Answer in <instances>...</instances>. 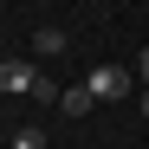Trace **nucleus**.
Wrapping results in <instances>:
<instances>
[{
	"label": "nucleus",
	"mask_w": 149,
	"mask_h": 149,
	"mask_svg": "<svg viewBox=\"0 0 149 149\" xmlns=\"http://www.w3.org/2000/svg\"><path fill=\"white\" fill-rule=\"evenodd\" d=\"M143 117H149V91H143Z\"/></svg>",
	"instance_id": "nucleus-7"
},
{
	"label": "nucleus",
	"mask_w": 149,
	"mask_h": 149,
	"mask_svg": "<svg viewBox=\"0 0 149 149\" xmlns=\"http://www.w3.org/2000/svg\"><path fill=\"white\" fill-rule=\"evenodd\" d=\"M84 84H91V97H130V84H136V78H130L123 65H97Z\"/></svg>",
	"instance_id": "nucleus-2"
},
{
	"label": "nucleus",
	"mask_w": 149,
	"mask_h": 149,
	"mask_svg": "<svg viewBox=\"0 0 149 149\" xmlns=\"http://www.w3.org/2000/svg\"><path fill=\"white\" fill-rule=\"evenodd\" d=\"M0 91L7 97H33V104H58V84L45 71H33L26 58H0Z\"/></svg>",
	"instance_id": "nucleus-1"
},
{
	"label": "nucleus",
	"mask_w": 149,
	"mask_h": 149,
	"mask_svg": "<svg viewBox=\"0 0 149 149\" xmlns=\"http://www.w3.org/2000/svg\"><path fill=\"white\" fill-rule=\"evenodd\" d=\"M136 71H143V91H149V52H143V58H136Z\"/></svg>",
	"instance_id": "nucleus-6"
},
{
	"label": "nucleus",
	"mask_w": 149,
	"mask_h": 149,
	"mask_svg": "<svg viewBox=\"0 0 149 149\" xmlns=\"http://www.w3.org/2000/svg\"><path fill=\"white\" fill-rule=\"evenodd\" d=\"M33 45L52 58V52H65V33H58V26H39V33H33Z\"/></svg>",
	"instance_id": "nucleus-4"
},
{
	"label": "nucleus",
	"mask_w": 149,
	"mask_h": 149,
	"mask_svg": "<svg viewBox=\"0 0 149 149\" xmlns=\"http://www.w3.org/2000/svg\"><path fill=\"white\" fill-rule=\"evenodd\" d=\"M91 104H97V97H91V84H71V91H58V110H65V117H84Z\"/></svg>",
	"instance_id": "nucleus-3"
},
{
	"label": "nucleus",
	"mask_w": 149,
	"mask_h": 149,
	"mask_svg": "<svg viewBox=\"0 0 149 149\" xmlns=\"http://www.w3.org/2000/svg\"><path fill=\"white\" fill-rule=\"evenodd\" d=\"M13 149H45V130H13Z\"/></svg>",
	"instance_id": "nucleus-5"
}]
</instances>
